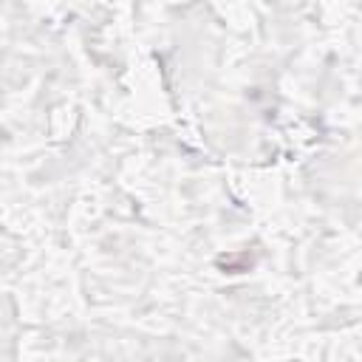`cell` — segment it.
Segmentation results:
<instances>
[{"label":"cell","mask_w":362,"mask_h":362,"mask_svg":"<svg viewBox=\"0 0 362 362\" xmlns=\"http://www.w3.org/2000/svg\"><path fill=\"white\" fill-rule=\"evenodd\" d=\"M252 257L246 255V252H240V255H226V257H218V266L223 269V272H229V274H240V272H249L252 269Z\"/></svg>","instance_id":"1"}]
</instances>
